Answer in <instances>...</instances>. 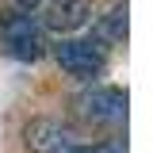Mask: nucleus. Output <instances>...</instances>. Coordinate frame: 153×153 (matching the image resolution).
Returning <instances> with one entry per match:
<instances>
[{
  "label": "nucleus",
  "mask_w": 153,
  "mask_h": 153,
  "mask_svg": "<svg viewBox=\"0 0 153 153\" xmlns=\"http://www.w3.org/2000/svg\"><path fill=\"white\" fill-rule=\"evenodd\" d=\"M69 142H76L73 130H65L54 119H35V123L27 126V146L38 149V153H57V149H65Z\"/></svg>",
  "instance_id": "39448f33"
},
{
  "label": "nucleus",
  "mask_w": 153,
  "mask_h": 153,
  "mask_svg": "<svg viewBox=\"0 0 153 153\" xmlns=\"http://www.w3.org/2000/svg\"><path fill=\"white\" fill-rule=\"evenodd\" d=\"M0 50H8L19 61H38L46 54V27L38 23L35 8L0 12Z\"/></svg>",
  "instance_id": "f257e3e1"
},
{
  "label": "nucleus",
  "mask_w": 153,
  "mask_h": 153,
  "mask_svg": "<svg viewBox=\"0 0 153 153\" xmlns=\"http://www.w3.org/2000/svg\"><path fill=\"white\" fill-rule=\"evenodd\" d=\"M76 111L92 123L119 126V123H126V92L123 88H92V92L76 96Z\"/></svg>",
  "instance_id": "20e7f679"
},
{
  "label": "nucleus",
  "mask_w": 153,
  "mask_h": 153,
  "mask_svg": "<svg viewBox=\"0 0 153 153\" xmlns=\"http://www.w3.org/2000/svg\"><path fill=\"white\" fill-rule=\"evenodd\" d=\"M57 65L76 80H96L107 65V46L100 38H61L54 46Z\"/></svg>",
  "instance_id": "f03ea898"
},
{
  "label": "nucleus",
  "mask_w": 153,
  "mask_h": 153,
  "mask_svg": "<svg viewBox=\"0 0 153 153\" xmlns=\"http://www.w3.org/2000/svg\"><path fill=\"white\" fill-rule=\"evenodd\" d=\"M38 23L57 35H73L92 19V0H38Z\"/></svg>",
  "instance_id": "7ed1b4c3"
},
{
  "label": "nucleus",
  "mask_w": 153,
  "mask_h": 153,
  "mask_svg": "<svg viewBox=\"0 0 153 153\" xmlns=\"http://www.w3.org/2000/svg\"><path fill=\"white\" fill-rule=\"evenodd\" d=\"M57 153H126V146L123 142H100V146H80V142H69L65 149Z\"/></svg>",
  "instance_id": "0eeeda50"
},
{
  "label": "nucleus",
  "mask_w": 153,
  "mask_h": 153,
  "mask_svg": "<svg viewBox=\"0 0 153 153\" xmlns=\"http://www.w3.org/2000/svg\"><path fill=\"white\" fill-rule=\"evenodd\" d=\"M100 42H123L126 38V0L123 4H115L111 12L103 16V23H100Z\"/></svg>",
  "instance_id": "423d86ee"
},
{
  "label": "nucleus",
  "mask_w": 153,
  "mask_h": 153,
  "mask_svg": "<svg viewBox=\"0 0 153 153\" xmlns=\"http://www.w3.org/2000/svg\"><path fill=\"white\" fill-rule=\"evenodd\" d=\"M19 4H23V8H35V4H38V0H19Z\"/></svg>",
  "instance_id": "6e6552de"
}]
</instances>
